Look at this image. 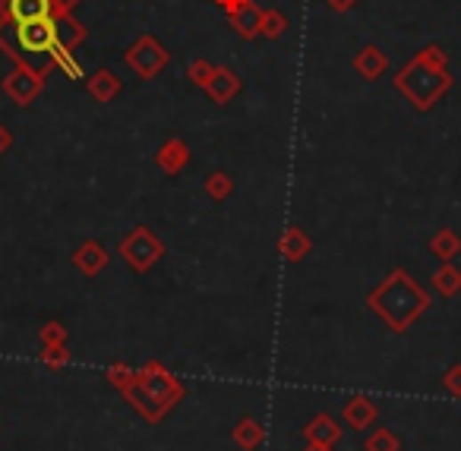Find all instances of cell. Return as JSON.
Segmentation results:
<instances>
[{"label": "cell", "mask_w": 461, "mask_h": 451, "mask_svg": "<svg viewBox=\"0 0 461 451\" xmlns=\"http://www.w3.org/2000/svg\"><path fill=\"white\" fill-rule=\"evenodd\" d=\"M426 306H430V297L405 269H392L389 278H383L367 294V310L395 334L408 332L426 312Z\"/></svg>", "instance_id": "1"}, {"label": "cell", "mask_w": 461, "mask_h": 451, "mask_svg": "<svg viewBox=\"0 0 461 451\" xmlns=\"http://www.w3.org/2000/svg\"><path fill=\"white\" fill-rule=\"evenodd\" d=\"M187 389L174 373L165 369V363L149 360L142 369H136V385L133 391L126 395V401L133 404L149 423H158L161 416L168 414L174 404L183 401Z\"/></svg>", "instance_id": "2"}, {"label": "cell", "mask_w": 461, "mask_h": 451, "mask_svg": "<svg viewBox=\"0 0 461 451\" xmlns=\"http://www.w3.org/2000/svg\"><path fill=\"white\" fill-rule=\"evenodd\" d=\"M395 89H399L417 111H430V108L452 89V77H449V69H433L414 57L411 63H405V67L395 73Z\"/></svg>", "instance_id": "3"}, {"label": "cell", "mask_w": 461, "mask_h": 451, "mask_svg": "<svg viewBox=\"0 0 461 451\" xmlns=\"http://www.w3.org/2000/svg\"><path fill=\"white\" fill-rule=\"evenodd\" d=\"M117 253L136 275H146L149 269H155V265L161 262V256H165V243H161L152 230L140 224V228H133L124 240H120Z\"/></svg>", "instance_id": "4"}, {"label": "cell", "mask_w": 461, "mask_h": 451, "mask_svg": "<svg viewBox=\"0 0 461 451\" xmlns=\"http://www.w3.org/2000/svg\"><path fill=\"white\" fill-rule=\"evenodd\" d=\"M124 60H126V67L133 69L140 79H155L161 69L168 67L171 54H168V48H165V44L155 38V35H140V38H136V42L126 48Z\"/></svg>", "instance_id": "5"}, {"label": "cell", "mask_w": 461, "mask_h": 451, "mask_svg": "<svg viewBox=\"0 0 461 451\" xmlns=\"http://www.w3.org/2000/svg\"><path fill=\"white\" fill-rule=\"evenodd\" d=\"M44 89V77L42 69H28V67H20L13 69L7 79H4V92L13 98L16 104H32Z\"/></svg>", "instance_id": "6"}, {"label": "cell", "mask_w": 461, "mask_h": 451, "mask_svg": "<svg viewBox=\"0 0 461 451\" xmlns=\"http://www.w3.org/2000/svg\"><path fill=\"white\" fill-rule=\"evenodd\" d=\"M16 42L28 54H44L54 51V16L51 20H36V22H22L16 26Z\"/></svg>", "instance_id": "7"}, {"label": "cell", "mask_w": 461, "mask_h": 451, "mask_svg": "<svg viewBox=\"0 0 461 451\" xmlns=\"http://www.w3.org/2000/svg\"><path fill=\"white\" fill-rule=\"evenodd\" d=\"M108 262H111V253L105 250V243L98 240H85L73 250V269L85 278H98L108 269Z\"/></svg>", "instance_id": "8"}, {"label": "cell", "mask_w": 461, "mask_h": 451, "mask_svg": "<svg viewBox=\"0 0 461 451\" xmlns=\"http://www.w3.org/2000/svg\"><path fill=\"white\" fill-rule=\"evenodd\" d=\"M342 439H344V430L332 414H316V416H310L307 423H303V442L336 448Z\"/></svg>", "instance_id": "9"}, {"label": "cell", "mask_w": 461, "mask_h": 451, "mask_svg": "<svg viewBox=\"0 0 461 451\" xmlns=\"http://www.w3.org/2000/svg\"><path fill=\"white\" fill-rule=\"evenodd\" d=\"M379 416V404L370 395H351L342 404V420L351 430H370Z\"/></svg>", "instance_id": "10"}, {"label": "cell", "mask_w": 461, "mask_h": 451, "mask_svg": "<svg viewBox=\"0 0 461 451\" xmlns=\"http://www.w3.org/2000/svg\"><path fill=\"white\" fill-rule=\"evenodd\" d=\"M7 10V16L22 26V22H36V20H51L54 16V7L51 0H4L0 4V13Z\"/></svg>", "instance_id": "11"}, {"label": "cell", "mask_w": 461, "mask_h": 451, "mask_svg": "<svg viewBox=\"0 0 461 451\" xmlns=\"http://www.w3.org/2000/svg\"><path fill=\"white\" fill-rule=\"evenodd\" d=\"M203 92L215 104H228L230 98L240 95V77L230 67H215V69H212V77H209V83H206Z\"/></svg>", "instance_id": "12"}, {"label": "cell", "mask_w": 461, "mask_h": 451, "mask_svg": "<svg viewBox=\"0 0 461 451\" xmlns=\"http://www.w3.org/2000/svg\"><path fill=\"white\" fill-rule=\"evenodd\" d=\"M266 436H269L266 426L256 416H240L238 423H234V430H230V442L238 445L240 451H259L266 445Z\"/></svg>", "instance_id": "13"}, {"label": "cell", "mask_w": 461, "mask_h": 451, "mask_svg": "<svg viewBox=\"0 0 461 451\" xmlns=\"http://www.w3.org/2000/svg\"><path fill=\"white\" fill-rule=\"evenodd\" d=\"M155 165H158V171H165L168 177H177V173L183 171V167L190 165V146L183 142V139H168L165 146L155 152Z\"/></svg>", "instance_id": "14"}, {"label": "cell", "mask_w": 461, "mask_h": 451, "mask_svg": "<svg viewBox=\"0 0 461 451\" xmlns=\"http://www.w3.org/2000/svg\"><path fill=\"white\" fill-rule=\"evenodd\" d=\"M279 253L287 262H301V259H307L310 253H313V240H310V234L301 224H291V228H285V234L279 237Z\"/></svg>", "instance_id": "15"}, {"label": "cell", "mask_w": 461, "mask_h": 451, "mask_svg": "<svg viewBox=\"0 0 461 451\" xmlns=\"http://www.w3.org/2000/svg\"><path fill=\"white\" fill-rule=\"evenodd\" d=\"M85 26L79 20H73L70 13H54V48L73 51L85 42Z\"/></svg>", "instance_id": "16"}, {"label": "cell", "mask_w": 461, "mask_h": 451, "mask_svg": "<svg viewBox=\"0 0 461 451\" xmlns=\"http://www.w3.org/2000/svg\"><path fill=\"white\" fill-rule=\"evenodd\" d=\"M354 69L367 79V83H373V79L389 73V57H385L383 48H376V44H364L354 57Z\"/></svg>", "instance_id": "17"}, {"label": "cell", "mask_w": 461, "mask_h": 451, "mask_svg": "<svg viewBox=\"0 0 461 451\" xmlns=\"http://www.w3.org/2000/svg\"><path fill=\"white\" fill-rule=\"evenodd\" d=\"M259 16H263V10H259L253 0H247V4H240V7L228 10V22L234 26V32H238L240 38H256Z\"/></svg>", "instance_id": "18"}, {"label": "cell", "mask_w": 461, "mask_h": 451, "mask_svg": "<svg viewBox=\"0 0 461 451\" xmlns=\"http://www.w3.org/2000/svg\"><path fill=\"white\" fill-rule=\"evenodd\" d=\"M89 95L95 98V101H101V104L114 101V98L120 95V79L114 77L111 69L101 67L95 77H89Z\"/></svg>", "instance_id": "19"}, {"label": "cell", "mask_w": 461, "mask_h": 451, "mask_svg": "<svg viewBox=\"0 0 461 451\" xmlns=\"http://www.w3.org/2000/svg\"><path fill=\"white\" fill-rule=\"evenodd\" d=\"M430 253H433L436 259H442V262H452L461 253V237L455 234L452 228H440L430 237Z\"/></svg>", "instance_id": "20"}, {"label": "cell", "mask_w": 461, "mask_h": 451, "mask_svg": "<svg viewBox=\"0 0 461 451\" xmlns=\"http://www.w3.org/2000/svg\"><path fill=\"white\" fill-rule=\"evenodd\" d=\"M433 287L446 300L458 297V294H461V269H458V265H455V262H442L440 269L433 271Z\"/></svg>", "instance_id": "21"}, {"label": "cell", "mask_w": 461, "mask_h": 451, "mask_svg": "<svg viewBox=\"0 0 461 451\" xmlns=\"http://www.w3.org/2000/svg\"><path fill=\"white\" fill-rule=\"evenodd\" d=\"M105 379H108V385L111 389H117L120 395H130L133 391V385H136V369H130L126 363H111V366L105 369Z\"/></svg>", "instance_id": "22"}, {"label": "cell", "mask_w": 461, "mask_h": 451, "mask_svg": "<svg viewBox=\"0 0 461 451\" xmlns=\"http://www.w3.org/2000/svg\"><path fill=\"white\" fill-rule=\"evenodd\" d=\"M287 16L281 13V10H275V7H269V10H263V16H259V35H266L269 42H275V38H281V35L287 32Z\"/></svg>", "instance_id": "23"}, {"label": "cell", "mask_w": 461, "mask_h": 451, "mask_svg": "<svg viewBox=\"0 0 461 451\" xmlns=\"http://www.w3.org/2000/svg\"><path fill=\"white\" fill-rule=\"evenodd\" d=\"M364 451H401V436L395 430L379 426V430H373L370 436H367Z\"/></svg>", "instance_id": "24"}, {"label": "cell", "mask_w": 461, "mask_h": 451, "mask_svg": "<svg viewBox=\"0 0 461 451\" xmlns=\"http://www.w3.org/2000/svg\"><path fill=\"white\" fill-rule=\"evenodd\" d=\"M230 193H234V181H230V173L212 171L209 177H206V196H209L212 202H224Z\"/></svg>", "instance_id": "25"}, {"label": "cell", "mask_w": 461, "mask_h": 451, "mask_svg": "<svg viewBox=\"0 0 461 451\" xmlns=\"http://www.w3.org/2000/svg\"><path fill=\"white\" fill-rule=\"evenodd\" d=\"M70 350H67V344H54V347H42V363L44 369H51V373H61V369L70 366Z\"/></svg>", "instance_id": "26"}, {"label": "cell", "mask_w": 461, "mask_h": 451, "mask_svg": "<svg viewBox=\"0 0 461 451\" xmlns=\"http://www.w3.org/2000/svg\"><path fill=\"white\" fill-rule=\"evenodd\" d=\"M212 63L209 60H203V57H196V60H190L187 63V77H190V83L193 85H199V89H206V83H209V77H212Z\"/></svg>", "instance_id": "27"}, {"label": "cell", "mask_w": 461, "mask_h": 451, "mask_svg": "<svg viewBox=\"0 0 461 451\" xmlns=\"http://www.w3.org/2000/svg\"><path fill=\"white\" fill-rule=\"evenodd\" d=\"M54 63H57V67H61L70 79H79V77H83V63H79L77 57H73V51L54 48Z\"/></svg>", "instance_id": "28"}, {"label": "cell", "mask_w": 461, "mask_h": 451, "mask_svg": "<svg viewBox=\"0 0 461 451\" xmlns=\"http://www.w3.org/2000/svg\"><path fill=\"white\" fill-rule=\"evenodd\" d=\"M417 60H424L426 67H433V69H449V54L440 44H426L424 51H417Z\"/></svg>", "instance_id": "29"}, {"label": "cell", "mask_w": 461, "mask_h": 451, "mask_svg": "<svg viewBox=\"0 0 461 451\" xmlns=\"http://www.w3.org/2000/svg\"><path fill=\"white\" fill-rule=\"evenodd\" d=\"M54 344H67V328H63L61 322H44L42 347H54Z\"/></svg>", "instance_id": "30"}, {"label": "cell", "mask_w": 461, "mask_h": 451, "mask_svg": "<svg viewBox=\"0 0 461 451\" xmlns=\"http://www.w3.org/2000/svg\"><path fill=\"white\" fill-rule=\"evenodd\" d=\"M442 389L452 398H461V363H455V366H449L442 373Z\"/></svg>", "instance_id": "31"}, {"label": "cell", "mask_w": 461, "mask_h": 451, "mask_svg": "<svg viewBox=\"0 0 461 451\" xmlns=\"http://www.w3.org/2000/svg\"><path fill=\"white\" fill-rule=\"evenodd\" d=\"M326 4H328V10H332V13H348L357 0H326Z\"/></svg>", "instance_id": "32"}, {"label": "cell", "mask_w": 461, "mask_h": 451, "mask_svg": "<svg viewBox=\"0 0 461 451\" xmlns=\"http://www.w3.org/2000/svg\"><path fill=\"white\" fill-rule=\"evenodd\" d=\"M79 0H51V7H54V13H70L73 7H77Z\"/></svg>", "instance_id": "33"}, {"label": "cell", "mask_w": 461, "mask_h": 451, "mask_svg": "<svg viewBox=\"0 0 461 451\" xmlns=\"http://www.w3.org/2000/svg\"><path fill=\"white\" fill-rule=\"evenodd\" d=\"M218 7L224 10V13H228V10H234V7H240V4H247V0H215Z\"/></svg>", "instance_id": "34"}, {"label": "cell", "mask_w": 461, "mask_h": 451, "mask_svg": "<svg viewBox=\"0 0 461 451\" xmlns=\"http://www.w3.org/2000/svg\"><path fill=\"white\" fill-rule=\"evenodd\" d=\"M303 451H336V448H328V445H313V442H307V445H303Z\"/></svg>", "instance_id": "35"}]
</instances>
